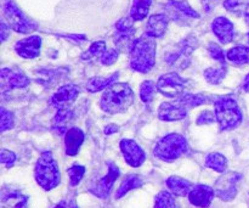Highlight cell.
<instances>
[{"mask_svg": "<svg viewBox=\"0 0 249 208\" xmlns=\"http://www.w3.org/2000/svg\"><path fill=\"white\" fill-rule=\"evenodd\" d=\"M156 39L143 34L135 39L130 48V66L141 73L150 72L156 63Z\"/></svg>", "mask_w": 249, "mask_h": 208, "instance_id": "cell-1", "label": "cell"}, {"mask_svg": "<svg viewBox=\"0 0 249 208\" xmlns=\"http://www.w3.org/2000/svg\"><path fill=\"white\" fill-rule=\"evenodd\" d=\"M134 102V93L126 83H114L106 89L100 101L105 112L111 114L123 113Z\"/></svg>", "mask_w": 249, "mask_h": 208, "instance_id": "cell-2", "label": "cell"}, {"mask_svg": "<svg viewBox=\"0 0 249 208\" xmlns=\"http://www.w3.org/2000/svg\"><path fill=\"white\" fill-rule=\"evenodd\" d=\"M214 113L221 131H232L242 123V112L237 101L231 96L214 100Z\"/></svg>", "mask_w": 249, "mask_h": 208, "instance_id": "cell-3", "label": "cell"}, {"mask_svg": "<svg viewBox=\"0 0 249 208\" xmlns=\"http://www.w3.org/2000/svg\"><path fill=\"white\" fill-rule=\"evenodd\" d=\"M34 177H36V183L45 191H50L60 184L61 174L53 153L49 151L41 153L39 160L36 161Z\"/></svg>", "mask_w": 249, "mask_h": 208, "instance_id": "cell-4", "label": "cell"}, {"mask_svg": "<svg viewBox=\"0 0 249 208\" xmlns=\"http://www.w3.org/2000/svg\"><path fill=\"white\" fill-rule=\"evenodd\" d=\"M187 152V141L180 134H169L160 139L153 149V153L160 160L172 162Z\"/></svg>", "mask_w": 249, "mask_h": 208, "instance_id": "cell-5", "label": "cell"}, {"mask_svg": "<svg viewBox=\"0 0 249 208\" xmlns=\"http://www.w3.org/2000/svg\"><path fill=\"white\" fill-rule=\"evenodd\" d=\"M4 16L9 22V28L11 27L17 33H31L36 28V24L29 21L23 12L17 7L14 1H6L4 5Z\"/></svg>", "mask_w": 249, "mask_h": 208, "instance_id": "cell-6", "label": "cell"}, {"mask_svg": "<svg viewBox=\"0 0 249 208\" xmlns=\"http://www.w3.org/2000/svg\"><path fill=\"white\" fill-rule=\"evenodd\" d=\"M186 80L180 77L177 72H170L160 76L157 82V89L160 94L172 99H179L185 94Z\"/></svg>", "mask_w": 249, "mask_h": 208, "instance_id": "cell-7", "label": "cell"}, {"mask_svg": "<svg viewBox=\"0 0 249 208\" xmlns=\"http://www.w3.org/2000/svg\"><path fill=\"white\" fill-rule=\"evenodd\" d=\"M242 179V175L240 173L230 172L221 175L215 183L214 192L215 196L223 201H231L236 197L238 190V183Z\"/></svg>", "mask_w": 249, "mask_h": 208, "instance_id": "cell-8", "label": "cell"}, {"mask_svg": "<svg viewBox=\"0 0 249 208\" xmlns=\"http://www.w3.org/2000/svg\"><path fill=\"white\" fill-rule=\"evenodd\" d=\"M29 84V79L21 70L16 68L5 67L0 73V85H1V93L4 94L7 90H11L17 88L22 89Z\"/></svg>", "mask_w": 249, "mask_h": 208, "instance_id": "cell-9", "label": "cell"}, {"mask_svg": "<svg viewBox=\"0 0 249 208\" xmlns=\"http://www.w3.org/2000/svg\"><path fill=\"white\" fill-rule=\"evenodd\" d=\"M134 19L129 17H123L116 23V33H114V41L117 46L121 49H125L133 45L135 27L133 23Z\"/></svg>", "mask_w": 249, "mask_h": 208, "instance_id": "cell-10", "label": "cell"}, {"mask_svg": "<svg viewBox=\"0 0 249 208\" xmlns=\"http://www.w3.org/2000/svg\"><path fill=\"white\" fill-rule=\"evenodd\" d=\"M119 177V168L117 167L114 163H108V172L104 178L95 183L91 188H90V192L94 194L95 196L101 197V199H106L108 196L109 191H111L112 187H113L114 182L118 179Z\"/></svg>", "mask_w": 249, "mask_h": 208, "instance_id": "cell-11", "label": "cell"}, {"mask_svg": "<svg viewBox=\"0 0 249 208\" xmlns=\"http://www.w3.org/2000/svg\"><path fill=\"white\" fill-rule=\"evenodd\" d=\"M121 150L123 152L126 163L131 167H140L146 160L145 151L136 141L130 139H123L121 141Z\"/></svg>", "mask_w": 249, "mask_h": 208, "instance_id": "cell-12", "label": "cell"}, {"mask_svg": "<svg viewBox=\"0 0 249 208\" xmlns=\"http://www.w3.org/2000/svg\"><path fill=\"white\" fill-rule=\"evenodd\" d=\"M79 95V88L74 84H66L58 88L57 92L51 96L50 104L56 109H67Z\"/></svg>", "mask_w": 249, "mask_h": 208, "instance_id": "cell-13", "label": "cell"}, {"mask_svg": "<svg viewBox=\"0 0 249 208\" xmlns=\"http://www.w3.org/2000/svg\"><path fill=\"white\" fill-rule=\"evenodd\" d=\"M187 107L184 106L179 100L175 102H163L158 109V118L162 121L173 122L180 121L187 116Z\"/></svg>", "mask_w": 249, "mask_h": 208, "instance_id": "cell-14", "label": "cell"}, {"mask_svg": "<svg viewBox=\"0 0 249 208\" xmlns=\"http://www.w3.org/2000/svg\"><path fill=\"white\" fill-rule=\"evenodd\" d=\"M41 38L39 36H31L21 39L15 44V50L23 58H36L40 54Z\"/></svg>", "mask_w": 249, "mask_h": 208, "instance_id": "cell-15", "label": "cell"}, {"mask_svg": "<svg viewBox=\"0 0 249 208\" xmlns=\"http://www.w3.org/2000/svg\"><path fill=\"white\" fill-rule=\"evenodd\" d=\"M214 195H215V192H214L213 188L208 187V185L198 184L192 188L189 194V200L194 206L208 208L213 201Z\"/></svg>", "mask_w": 249, "mask_h": 208, "instance_id": "cell-16", "label": "cell"}, {"mask_svg": "<svg viewBox=\"0 0 249 208\" xmlns=\"http://www.w3.org/2000/svg\"><path fill=\"white\" fill-rule=\"evenodd\" d=\"M212 29L216 38L223 44L231 43L235 38V27H233L232 22L226 17H216L212 23Z\"/></svg>", "mask_w": 249, "mask_h": 208, "instance_id": "cell-17", "label": "cell"}, {"mask_svg": "<svg viewBox=\"0 0 249 208\" xmlns=\"http://www.w3.org/2000/svg\"><path fill=\"white\" fill-rule=\"evenodd\" d=\"M2 208H28V197L21 191L4 188L1 191Z\"/></svg>", "mask_w": 249, "mask_h": 208, "instance_id": "cell-18", "label": "cell"}, {"mask_svg": "<svg viewBox=\"0 0 249 208\" xmlns=\"http://www.w3.org/2000/svg\"><path fill=\"white\" fill-rule=\"evenodd\" d=\"M169 23V17L164 14H156L148 19L146 26V34L152 38H160L164 36Z\"/></svg>", "mask_w": 249, "mask_h": 208, "instance_id": "cell-19", "label": "cell"}, {"mask_svg": "<svg viewBox=\"0 0 249 208\" xmlns=\"http://www.w3.org/2000/svg\"><path fill=\"white\" fill-rule=\"evenodd\" d=\"M83 141H84V133L82 132V129H79L78 127H73V128L68 129L65 136L66 153L68 156L77 155Z\"/></svg>", "mask_w": 249, "mask_h": 208, "instance_id": "cell-20", "label": "cell"}, {"mask_svg": "<svg viewBox=\"0 0 249 208\" xmlns=\"http://www.w3.org/2000/svg\"><path fill=\"white\" fill-rule=\"evenodd\" d=\"M167 185L172 194L175 196H187L194 188L189 180L178 177V175H172L170 178H168Z\"/></svg>", "mask_w": 249, "mask_h": 208, "instance_id": "cell-21", "label": "cell"}, {"mask_svg": "<svg viewBox=\"0 0 249 208\" xmlns=\"http://www.w3.org/2000/svg\"><path fill=\"white\" fill-rule=\"evenodd\" d=\"M168 9H169L170 14L179 15L181 17H191V19H198V12L195 11L190 4L185 0H170L168 4Z\"/></svg>", "mask_w": 249, "mask_h": 208, "instance_id": "cell-22", "label": "cell"}, {"mask_svg": "<svg viewBox=\"0 0 249 208\" xmlns=\"http://www.w3.org/2000/svg\"><path fill=\"white\" fill-rule=\"evenodd\" d=\"M71 119H72V112H71V110H68V107L67 109L58 110L56 116L53 117V131L58 135L67 133V127Z\"/></svg>", "mask_w": 249, "mask_h": 208, "instance_id": "cell-23", "label": "cell"}, {"mask_svg": "<svg viewBox=\"0 0 249 208\" xmlns=\"http://www.w3.org/2000/svg\"><path fill=\"white\" fill-rule=\"evenodd\" d=\"M119 73H113V75L108 76V77H96L92 78L87 85V89L89 90L90 93H96L100 92V90H104L106 88L111 87L112 84H114L116 79L118 78Z\"/></svg>", "mask_w": 249, "mask_h": 208, "instance_id": "cell-24", "label": "cell"}, {"mask_svg": "<svg viewBox=\"0 0 249 208\" xmlns=\"http://www.w3.org/2000/svg\"><path fill=\"white\" fill-rule=\"evenodd\" d=\"M152 0H134L131 5L130 16L134 21H142L150 11Z\"/></svg>", "mask_w": 249, "mask_h": 208, "instance_id": "cell-25", "label": "cell"}, {"mask_svg": "<svg viewBox=\"0 0 249 208\" xmlns=\"http://www.w3.org/2000/svg\"><path fill=\"white\" fill-rule=\"evenodd\" d=\"M142 184H143V180L140 175H135V174L129 175L128 178L124 179V182L122 183L119 189L116 191V199L117 200L121 199V197H123L124 195L128 194L130 190L138 189V188H140Z\"/></svg>", "mask_w": 249, "mask_h": 208, "instance_id": "cell-26", "label": "cell"}, {"mask_svg": "<svg viewBox=\"0 0 249 208\" xmlns=\"http://www.w3.org/2000/svg\"><path fill=\"white\" fill-rule=\"evenodd\" d=\"M226 57L235 65H247L249 63V48L243 45L235 46L228 51Z\"/></svg>", "mask_w": 249, "mask_h": 208, "instance_id": "cell-27", "label": "cell"}, {"mask_svg": "<svg viewBox=\"0 0 249 208\" xmlns=\"http://www.w3.org/2000/svg\"><path fill=\"white\" fill-rule=\"evenodd\" d=\"M206 166L211 170H215V172L224 173L228 168V160L224 155L218 152H212L207 156L206 158Z\"/></svg>", "mask_w": 249, "mask_h": 208, "instance_id": "cell-28", "label": "cell"}, {"mask_svg": "<svg viewBox=\"0 0 249 208\" xmlns=\"http://www.w3.org/2000/svg\"><path fill=\"white\" fill-rule=\"evenodd\" d=\"M178 100H179L184 106H186L187 109L201 106V105L208 104L209 102L208 95L203 94V93H199V94H184Z\"/></svg>", "mask_w": 249, "mask_h": 208, "instance_id": "cell-29", "label": "cell"}, {"mask_svg": "<svg viewBox=\"0 0 249 208\" xmlns=\"http://www.w3.org/2000/svg\"><path fill=\"white\" fill-rule=\"evenodd\" d=\"M224 7L228 11L245 16L249 11V0H225Z\"/></svg>", "mask_w": 249, "mask_h": 208, "instance_id": "cell-30", "label": "cell"}, {"mask_svg": "<svg viewBox=\"0 0 249 208\" xmlns=\"http://www.w3.org/2000/svg\"><path fill=\"white\" fill-rule=\"evenodd\" d=\"M226 72H228V68L225 65H221L220 67L216 68H208L204 71V78L211 84H219L225 78Z\"/></svg>", "mask_w": 249, "mask_h": 208, "instance_id": "cell-31", "label": "cell"}, {"mask_svg": "<svg viewBox=\"0 0 249 208\" xmlns=\"http://www.w3.org/2000/svg\"><path fill=\"white\" fill-rule=\"evenodd\" d=\"M153 208H177V202L169 191H160L156 196Z\"/></svg>", "mask_w": 249, "mask_h": 208, "instance_id": "cell-32", "label": "cell"}, {"mask_svg": "<svg viewBox=\"0 0 249 208\" xmlns=\"http://www.w3.org/2000/svg\"><path fill=\"white\" fill-rule=\"evenodd\" d=\"M157 90V85L152 80H145L140 87V97L143 102L148 104L153 100L155 93Z\"/></svg>", "mask_w": 249, "mask_h": 208, "instance_id": "cell-33", "label": "cell"}, {"mask_svg": "<svg viewBox=\"0 0 249 208\" xmlns=\"http://www.w3.org/2000/svg\"><path fill=\"white\" fill-rule=\"evenodd\" d=\"M106 43L102 40L99 41H95V43L91 44V46L89 48V50L83 55V58L84 60H88V58H91V57H100L106 53Z\"/></svg>", "mask_w": 249, "mask_h": 208, "instance_id": "cell-34", "label": "cell"}, {"mask_svg": "<svg viewBox=\"0 0 249 208\" xmlns=\"http://www.w3.org/2000/svg\"><path fill=\"white\" fill-rule=\"evenodd\" d=\"M68 175H70V184L71 187H77L80 182H82L83 177H84L85 168L80 165H73L67 170Z\"/></svg>", "mask_w": 249, "mask_h": 208, "instance_id": "cell-35", "label": "cell"}, {"mask_svg": "<svg viewBox=\"0 0 249 208\" xmlns=\"http://www.w3.org/2000/svg\"><path fill=\"white\" fill-rule=\"evenodd\" d=\"M0 114H1V118H0V121H1V128H0V131L4 133V132H6L7 129H11L12 127H14V114L11 113L10 111H7L5 107H1L0 109Z\"/></svg>", "mask_w": 249, "mask_h": 208, "instance_id": "cell-36", "label": "cell"}, {"mask_svg": "<svg viewBox=\"0 0 249 208\" xmlns=\"http://www.w3.org/2000/svg\"><path fill=\"white\" fill-rule=\"evenodd\" d=\"M208 53L214 60L219 61L221 65H225V54H224L223 49L218 45L216 43H211L208 45Z\"/></svg>", "mask_w": 249, "mask_h": 208, "instance_id": "cell-37", "label": "cell"}, {"mask_svg": "<svg viewBox=\"0 0 249 208\" xmlns=\"http://www.w3.org/2000/svg\"><path fill=\"white\" fill-rule=\"evenodd\" d=\"M118 50H116V49H107L106 53L101 56L100 60H101L102 65L109 66L116 62L117 58H118Z\"/></svg>", "mask_w": 249, "mask_h": 208, "instance_id": "cell-38", "label": "cell"}, {"mask_svg": "<svg viewBox=\"0 0 249 208\" xmlns=\"http://www.w3.org/2000/svg\"><path fill=\"white\" fill-rule=\"evenodd\" d=\"M15 161H16V155H15L12 151L6 150V149H2L1 153H0V162H1L2 165L6 166L7 168H10L14 166Z\"/></svg>", "mask_w": 249, "mask_h": 208, "instance_id": "cell-39", "label": "cell"}, {"mask_svg": "<svg viewBox=\"0 0 249 208\" xmlns=\"http://www.w3.org/2000/svg\"><path fill=\"white\" fill-rule=\"evenodd\" d=\"M216 119L215 113L212 111H204L199 114L198 119H197V124L198 126H207V124H212Z\"/></svg>", "mask_w": 249, "mask_h": 208, "instance_id": "cell-40", "label": "cell"}, {"mask_svg": "<svg viewBox=\"0 0 249 208\" xmlns=\"http://www.w3.org/2000/svg\"><path fill=\"white\" fill-rule=\"evenodd\" d=\"M118 131H119L118 127L114 126V124H109V126H107L106 128H105V134H106V135H111V134L117 133Z\"/></svg>", "mask_w": 249, "mask_h": 208, "instance_id": "cell-41", "label": "cell"}, {"mask_svg": "<svg viewBox=\"0 0 249 208\" xmlns=\"http://www.w3.org/2000/svg\"><path fill=\"white\" fill-rule=\"evenodd\" d=\"M9 28H7L6 23L5 22H1V40L4 41L5 39H6L7 34H9Z\"/></svg>", "mask_w": 249, "mask_h": 208, "instance_id": "cell-42", "label": "cell"}, {"mask_svg": "<svg viewBox=\"0 0 249 208\" xmlns=\"http://www.w3.org/2000/svg\"><path fill=\"white\" fill-rule=\"evenodd\" d=\"M242 89L245 90V92L249 93V75L247 77L245 78V80H243V84H242Z\"/></svg>", "mask_w": 249, "mask_h": 208, "instance_id": "cell-43", "label": "cell"}, {"mask_svg": "<svg viewBox=\"0 0 249 208\" xmlns=\"http://www.w3.org/2000/svg\"><path fill=\"white\" fill-rule=\"evenodd\" d=\"M53 208H66V204H65V202H60V204H58L57 205V206H56V207H53Z\"/></svg>", "mask_w": 249, "mask_h": 208, "instance_id": "cell-44", "label": "cell"}, {"mask_svg": "<svg viewBox=\"0 0 249 208\" xmlns=\"http://www.w3.org/2000/svg\"><path fill=\"white\" fill-rule=\"evenodd\" d=\"M243 17H245L246 22H247V24H248V26H249V11H248V12H247V14H246V15H245V16H243Z\"/></svg>", "mask_w": 249, "mask_h": 208, "instance_id": "cell-45", "label": "cell"}, {"mask_svg": "<svg viewBox=\"0 0 249 208\" xmlns=\"http://www.w3.org/2000/svg\"><path fill=\"white\" fill-rule=\"evenodd\" d=\"M70 208H78L77 206H75V204L74 202H72V204H71V206H70Z\"/></svg>", "mask_w": 249, "mask_h": 208, "instance_id": "cell-46", "label": "cell"}, {"mask_svg": "<svg viewBox=\"0 0 249 208\" xmlns=\"http://www.w3.org/2000/svg\"><path fill=\"white\" fill-rule=\"evenodd\" d=\"M248 48H249V33H248Z\"/></svg>", "mask_w": 249, "mask_h": 208, "instance_id": "cell-47", "label": "cell"}]
</instances>
